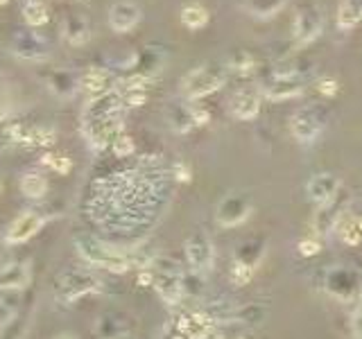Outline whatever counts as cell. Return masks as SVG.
<instances>
[{"label": "cell", "mask_w": 362, "mask_h": 339, "mask_svg": "<svg viewBox=\"0 0 362 339\" xmlns=\"http://www.w3.org/2000/svg\"><path fill=\"white\" fill-rule=\"evenodd\" d=\"M75 246L79 255L93 267H100V270H109L116 274H125L129 267H132V258L127 253L118 251L116 246L107 244L102 240H98L95 235L82 233L75 238Z\"/></svg>", "instance_id": "6da1fadb"}, {"label": "cell", "mask_w": 362, "mask_h": 339, "mask_svg": "<svg viewBox=\"0 0 362 339\" xmlns=\"http://www.w3.org/2000/svg\"><path fill=\"white\" fill-rule=\"evenodd\" d=\"M53 290H55V299L68 305V303H75L77 299H82V296H86L90 292L102 290V281H100L93 272L70 267V270H64V272L57 274Z\"/></svg>", "instance_id": "7a4b0ae2"}, {"label": "cell", "mask_w": 362, "mask_h": 339, "mask_svg": "<svg viewBox=\"0 0 362 339\" xmlns=\"http://www.w3.org/2000/svg\"><path fill=\"white\" fill-rule=\"evenodd\" d=\"M324 290L337 301H356L362 296V272L356 267H330L324 274Z\"/></svg>", "instance_id": "3957f363"}, {"label": "cell", "mask_w": 362, "mask_h": 339, "mask_svg": "<svg viewBox=\"0 0 362 339\" xmlns=\"http://www.w3.org/2000/svg\"><path fill=\"white\" fill-rule=\"evenodd\" d=\"M222 84H224V68L199 66L195 70H190V73L181 79V91H184V95L188 100H197V98L210 95Z\"/></svg>", "instance_id": "277c9868"}, {"label": "cell", "mask_w": 362, "mask_h": 339, "mask_svg": "<svg viewBox=\"0 0 362 339\" xmlns=\"http://www.w3.org/2000/svg\"><path fill=\"white\" fill-rule=\"evenodd\" d=\"M154 274V287L159 296L168 305H177L181 301V296L186 294L184 290V274L177 267L175 260H156V272Z\"/></svg>", "instance_id": "5b68a950"}, {"label": "cell", "mask_w": 362, "mask_h": 339, "mask_svg": "<svg viewBox=\"0 0 362 339\" xmlns=\"http://www.w3.org/2000/svg\"><path fill=\"white\" fill-rule=\"evenodd\" d=\"M134 331V317L123 310H107L93 324L95 339H127Z\"/></svg>", "instance_id": "8992f818"}, {"label": "cell", "mask_w": 362, "mask_h": 339, "mask_svg": "<svg viewBox=\"0 0 362 339\" xmlns=\"http://www.w3.org/2000/svg\"><path fill=\"white\" fill-rule=\"evenodd\" d=\"M324 113H321L317 107H304L299 109L293 120H290V131H293V136L299 140V142H315L317 136L321 131H324Z\"/></svg>", "instance_id": "52a82bcc"}, {"label": "cell", "mask_w": 362, "mask_h": 339, "mask_svg": "<svg viewBox=\"0 0 362 339\" xmlns=\"http://www.w3.org/2000/svg\"><path fill=\"white\" fill-rule=\"evenodd\" d=\"M186 258L188 265L193 267L195 274H206L213 270V260H215V249L213 242L206 233H193L186 240Z\"/></svg>", "instance_id": "ba28073f"}, {"label": "cell", "mask_w": 362, "mask_h": 339, "mask_svg": "<svg viewBox=\"0 0 362 339\" xmlns=\"http://www.w3.org/2000/svg\"><path fill=\"white\" fill-rule=\"evenodd\" d=\"M251 215V199L249 194L245 192H231L227 197L220 201L217 213H215V220L220 226H238L243 224L247 218Z\"/></svg>", "instance_id": "9c48e42d"}, {"label": "cell", "mask_w": 362, "mask_h": 339, "mask_svg": "<svg viewBox=\"0 0 362 339\" xmlns=\"http://www.w3.org/2000/svg\"><path fill=\"white\" fill-rule=\"evenodd\" d=\"M43 224H46V220L36 211H25V213H21L12 224L7 226L5 240L9 244H23L29 238H34V235L41 231Z\"/></svg>", "instance_id": "30bf717a"}, {"label": "cell", "mask_w": 362, "mask_h": 339, "mask_svg": "<svg viewBox=\"0 0 362 339\" xmlns=\"http://www.w3.org/2000/svg\"><path fill=\"white\" fill-rule=\"evenodd\" d=\"M321 34V12L317 7L299 9L295 18V39L299 46H306Z\"/></svg>", "instance_id": "8fae6325"}, {"label": "cell", "mask_w": 362, "mask_h": 339, "mask_svg": "<svg viewBox=\"0 0 362 339\" xmlns=\"http://www.w3.org/2000/svg\"><path fill=\"white\" fill-rule=\"evenodd\" d=\"M306 192L308 197L313 199L319 206H324L333 197H337L340 192V179L335 174H328V172H321V174H315V177H310L308 183H306Z\"/></svg>", "instance_id": "7c38bea8"}, {"label": "cell", "mask_w": 362, "mask_h": 339, "mask_svg": "<svg viewBox=\"0 0 362 339\" xmlns=\"http://www.w3.org/2000/svg\"><path fill=\"white\" fill-rule=\"evenodd\" d=\"M304 91V79L297 73H276L274 79L265 86V95L272 100H288Z\"/></svg>", "instance_id": "4fadbf2b"}, {"label": "cell", "mask_w": 362, "mask_h": 339, "mask_svg": "<svg viewBox=\"0 0 362 339\" xmlns=\"http://www.w3.org/2000/svg\"><path fill=\"white\" fill-rule=\"evenodd\" d=\"M229 109H231V116L238 118V120H251L258 116L260 111V95L256 93L254 88H243L231 98L229 102Z\"/></svg>", "instance_id": "5bb4252c"}, {"label": "cell", "mask_w": 362, "mask_h": 339, "mask_svg": "<svg viewBox=\"0 0 362 339\" xmlns=\"http://www.w3.org/2000/svg\"><path fill=\"white\" fill-rule=\"evenodd\" d=\"M29 279H32L29 262L0 265V290H23L29 285Z\"/></svg>", "instance_id": "9a60e30c"}, {"label": "cell", "mask_w": 362, "mask_h": 339, "mask_svg": "<svg viewBox=\"0 0 362 339\" xmlns=\"http://www.w3.org/2000/svg\"><path fill=\"white\" fill-rule=\"evenodd\" d=\"M140 20V9L134 3H116L109 9V25L114 32H129Z\"/></svg>", "instance_id": "2e32d148"}, {"label": "cell", "mask_w": 362, "mask_h": 339, "mask_svg": "<svg viewBox=\"0 0 362 339\" xmlns=\"http://www.w3.org/2000/svg\"><path fill=\"white\" fill-rule=\"evenodd\" d=\"M347 211V199H337L333 197L324 206H319V211L315 213V229L317 233H328L335 229L337 220L344 215Z\"/></svg>", "instance_id": "e0dca14e"}, {"label": "cell", "mask_w": 362, "mask_h": 339, "mask_svg": "<svg viewBox=\"0 0 362 339\" xmlns=\"http://www.w3.org/2000/svg\"><path fill=\"white\" fill-rule=\"evenodd\" d=\"M12 50L16 57L27 59V61H41L48 57V48L43 41H39L36 36H29V34H18L12 44Z\"/></svg>", "instance_id": "ac0fdd59"}, {"label": "cell", "mask_w": 362, "mask_h": 339, "mask_svg": "<svg viewBox=\"0 0 362 339\" xmlns=\"http://www.w3.org/2000/svg\"><path fill=\"white\" fill-rule=\"evenodd\" d=\"M79 86L88 93L93 95H105L109 88L114 86V77L109 70H102V68H90L86 73L79 77Z\"/></svg>", "instance_id": "d6986e66"}, {"label": "cell", "mask_w": 362, "mask_h": 339, "mask_svg": "<svg viewBox=\"0 0 362 339\" xmlns=\"http://www.w3.org/2000/svg\"><path fill=\"white\" fill-rule=\"evenodd\" d=\"M64 36L70 46H84L86 41L90 39V27L88 20L84 16L77 14H68L64 18Z\"/></svg>", "instance_id": "ffe728a7"}, {"label": "cell", "mask_w": 362, "mask_h": 339, "mask_svg": "<svg viewBox=\"0 0 362 339\" xmlns=\"http://www.w3.org/2000/svg\"><path fill=\"white\" fill-rule=\"evenodd\" d=\"M333 231H337L340 240H342V242H347V244H358V242H362L360 224H358V220H356V215L351 213L349 208H347V211H344V215H342V218L337 220V224H335V229H333Z\"/></svg>", "instance_id": "44dd1931"}, {"label": "cell", "mask_w": 362, "mask_h": 339, "mask_svg": "<svg viewBox=\"0 0 362 339\" xmlns=\"http://www.w3.org/2000/svg\"><path fill=\"white\" fill-rule=\"evenodd\" d=\"M362 20V0H342L337 9V27L340 29H351Z\"/></svg>", "instance_id": "7402d4cb"}, {"label": "cell", "mask_w": 362, "mask_h": 339, "mask_svg": "<svg viewBox=\"0 0 362 339\" xmlns=\"http://www.w3.org/2000/svg\"><path fill=\"white\" fill-rule=\"evenodd\" d=\"M170 125H173L175 131L186 133L190 131L195 125V107H175L170 111Z\"/></svg>", "instance_id": "603a6c76"}, {"label": "cell", "mask_w": 362, "mask_h": 339, "mask_svg": "<svg viewBox=\"0 0 362 339\" xmlns=\"http://www.w3.org/2000/svg\"><path fill=\"white\" fill-rule=\"evenodd\" d=\"M181 23L188 29H199L208 23V12L199 3H190L181 9Z\"/></svg>", "instance_id": "cb8c5ba5"}, {"label": "cell", "mask_w": 362, "mask_h": 339, "mask_svg": "<svg viewBox=\"0 0 362 339\" xmlns=\"http://www.w3.org/2000/svg\"><path fill=\"white\" fill-rule=\"evenodd\" d=\"M23 18L27 25H46L48 23V7L41 0H25L23 5Z\"/></svg>", "instance_id": "d4e9b609"}, {"label": "cell", "mask_w": 362, "mask_h": 339, "mask_svg": "<svg viewBox=\"0 0 362 339\" xmlns=\"http://www.w3.org/2000/svg\"><path fill=\"white\" fill-rule=\"evenodd\" d=\"M57 138L55 127H29L27 131V147H48Z\"/></svg>", "instance_id": "484cf974"}, {"label": "cell", "mask_w": 362, "mask_h": 339, "mask_svg": "<svg viewBox=\"0 0 362 339\" xmlns=\"http://www.w3.org/2000/svg\"><path fill=\"white\" fill-rule=\"evenodd\" d=\"M18 305H21V299H18V294H5L0 296V328L9 326L18 314Z\"/></svg>", "instance_id": "4316f807"}, {"label": "cell", "mask_w": 362, "mask_h": 339, "mask_svg": "<svg viewBox=\"0 0 362 339\" xmlns=\"http://www.w3.org/2000/svg\"><path fill=\"white\" fill-rule=\"evenodd\" d=\"M48 190V183L43 177H39V174H25L21 179V192L29 199H41Z\"/></svg>", "instance_id": "83f0119b"}, {"label": "cell", "mask_w": 362, "mask_h": 339, "mask_svg": "<svg viewBox=\"0 0 362 339\" xmlns=\"http://www.w3.org/2000/svg\"><path fill=\"white\" fill-rule=\"evenodd\" d=\"M283 5H286V0H247V7L256 16H272Z\"/></svg>", "instance_id": "f1b7e54d"}, {"label": "cell", "mask_w": 362, "mask_h": 339, "mask_svg": "<svg viewBox=\"0 0 362 339\" xmlns=\"http://www.w3.org/2000/svg\"><path fill=\"white\" fill-rule=\"evenodd\" d=\"M27 131L29 127H23V125H9L5 131H3V138L7 142H12V145H25L27 142Z\"/></svg>", "instance_id": "f546056e"}, {"label": "cell", "mask_w": 362, "mask_h": 339, "mask_svg": "<svg viewBox=\"0 0 362 339\" xmlns=\"http://www.w3.org/2000/svg\"><path fill=\"white\" fill-rule=\"evenodd\" d=\"M229 66L238 70V73H247V70L254 68V59H251V55H247L245 50H240V53H236L234 57H231Z\"/></svg>", "instance_id": "4dcf8cb0"}, {"label": "cell", "mask_w": 362, "mask_h": 339, "mask_svg": "<svg viewBox=\"0 0 362 339\" xmlns=\"http://www.w3.org/2000/svg\"><path fill=\"white\" fill-rule=\"evenodd\" d=\"M112 149H114L116 157L125 159V157H129V154L134 152V140L129 138V136H125V133H120V136L112 142Z\"/></svg>", "instance_id": "1f68e13d"}, {"label": "cell", "mask_w": 362, "mask_h": 339, "mask_svg": "<svg viewBox=\"0 0 362 339\" xmlns=\"http://www.w3.org/2000/svg\"><path fill=\"white\" fill-rule=\"evenodd\" d=\"M251 274H254V270L243 262H236L234 270H231V281H234V285H247V281L251 279Z\"/></svg>", "instance_id": "d6a6232c"}, {"label": "cell", "mask_w": 362, "mask_h": 339, "mask_svg": "<svg viewBox=\"0 0 362 339\" xmlns=\"http://www.w3.org/2000/svg\"><path fill=\"white\" fill-rule=\"evenodd\" d=\"M43 163L59 174L70 172V159H66V157H53V154H48V157H43Z\"/></svg>", "instance_id": "836d02e7"}, {"label": "cell", "mask_w": 362, "mask_h": 339, "mask_svg": "<svg viewBox=\"0 0 362 339\" xmlns=\"http://www.w3.org/2000/svg\"><path fill=\"white\" fill-rule=\"evenodd\" d=\"M145 102V93L143 91H129V93H125L123 98V105L125 107H140Z\"/></svg>", "instance_id": "e575fe53"}, {"label": "cell", "mask_w": 362, "mask_h": 339, "mask_svg": "<svg viewBox=\"0 0 362 339\" xmlns=\"http://www.w3.org/2000/svg\"><path fill=\"white\" fill-rule=\"evenodd\" d=\"M351 333L356 339H362V303L358 305V310L351 317Z\"/></svg>", "instance_id": "d590c367"}, {"label": "cell", "mask_w": 362, "mask_h": 339, "mask_svg": "<svg viewBox=\"0 0 362 339\" xmlns=\"http://www.w3.org/2000/svg\"><path fill=\"white\" fill-rule=\"evenodd\" d=\"M299 251H301V255H315V253H319V242H315V240H301L299 242Z\"/></svg>", "instance_id": "8d00e7d4"}, {"label": "cell", "mask_w": 362, "mask_h": 339, "mask_svg": "<svg viewBox=\"0 0 362 339\" xmlns=\"http://www.w3.org/2000/svg\"><path fill=\"white\" fill-rule=\"evenodd\" d=\"M319 91H321V93H326V95H333L337 91V84H335V81H330V79H324L319 84Z\"/></svg>", "instance_id": "74e56055"}, {"label": "cell", "mask_w": 362, "mask_h": 339, "mask_svg": "<svg viewBox=\"0 0 362 339\" xmlns=\"http://www.w3.org/2000/svg\"><path fill=\"white\" fill-rule=\"evenodd\" d=\"M138 283L143 285V287H147L149 283H154V274L152 272H140L138 274Z\"/></svg>", "instance_id": "f35d334b"}, {"label": "cell", "mask_w": 362, "mask_h": 339, "mask_svg": "<svg viewBox=\"0 0 362 339\" xmlns=\"http://www.w3.org/2000/svg\"><path fill=\"white\" fill-rule=\"evenodd\" d=\"M177 172H179V179H181V181H188V170H184L181 166H177Z\"/></svg>", "instance_id": "ab89813d"}, {"label": "cell", "mask_w": 362, "mask_h": 339, "mask_svg": "<svg viewBox=\"0 0 362 339\" xmlns=\"http://www.w3.org/2000/svg\"><path fill=\"white\" fill-rule=\"evenodd\" d=\"M356 215V220H358V224H360V231H362V211H351Z\"/></svg>", "instance_id": "60d3db41"}, {"label": "cell", "mask_w": 362, "mask_h": 339, "mask_svg": "<svg viewBox=\"0 0 362 339\" xmlns=\"http://www.w3.org/2000/svg\"><path fill=\"white\" fill-rule=\"evenodd\" d=\"M57 339H73V337H70V335H59Z\"/></svg>", "instance_id": "b9f144b4"}, {"label": "cell", "mask_w": 362, "mask_h": 339, "mask_svg": "<svg viewBox=\"0 0 362 339\" xmlns=\"http://www.w3.org/2000/svg\"><path fill=\"white\" fill-rule=\"evenodd\" d=\"M173 339H186V337H184V335H181V333H179V335H175Z\"/></svg>", "instance_id": "7bdbcfd3"}, {"label": "cell", "mask_w": 362, "mask_h": 339, "mask_svg": "<svg viewBox=\"0 0 362 339\" xmlns=\"http://www.w3.org/2000/svg\"><path fill=\"white\" fill-rule=\"evenodd\" d=\"M7 5V0H0V7H5Z\"/></svg>", "instance_id": "ee69618b"}]
</instances>
